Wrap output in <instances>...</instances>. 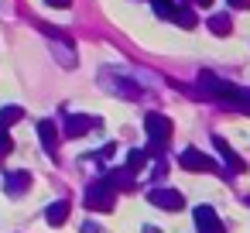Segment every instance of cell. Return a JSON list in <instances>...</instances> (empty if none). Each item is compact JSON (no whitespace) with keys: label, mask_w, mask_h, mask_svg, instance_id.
Returning <instances> with one entry per match:
<instances>
[{"label":"cell","mask_w":250,"mask_h":233,"mask_svg":"<svg viewBox=\"0 0 250 233\" xmlns=\"http://www.w3.org/2000/svg\"><path fill=\"white\" fill-rule=\"evenodd\" d=\"M144 233H158V226H144Z\"/></svg>","instance_id":"44dd1931"},{"label":"cell","mask_w":250,"mask_h":233,"mask_svg":"<svg viewBox=\"0 0 250 233\" xmlns=\"http://www.w3.org/2000/svg\"><path fill=\"white\" fill-rule=\"evenodd\" d=\"M147 199H151L158 209H168V212L185 209V195H182L178 189H161V185H154V189L147 192Z\"/></svg>","instance_id":"7a4b0ae2"},{"label":"cell","mask_w":250,"mask_h":233,"mask_svg":"<svg viewBox=\"0 0 250 233\" xmlns=\"http://www.w3.org/2000/svg\"><path fill=\"white\" fill-rule=\"evenodd\" d=\"M209 28H212V35H229L233 31V21H229V14H212L209 18Z\"/></svg>","instance_id":"9a60e30c"},{"label":"cell","mask_w":250,"mask_h":233,"mask_svg":"<svg viewBox=\"0 0 250 233\" xmlns=\"http://www.w3.org/2000/svg\"><path fill=\"white\" fill-rule=\"evenodd\" d=\"M83 233H103V230H100L96 223H83Z\"/></svg>","instance_id":"d6986e66"},{"label":"cell","mask_w":250,"mask_h":233,"mask_svg":"<svg viewBox=\"0 0 250 233\" xmlns=\"http://www.w3.org/2000/svg\"><path fill=\"white\" fill-rule=\"evenodd\" d=\"M83 206H86V209H93V212H113V206H117L113 189H110V185H103V182L89 185V189H86V195H83Z\"/></svg>","instance_id":"6da1fadb"},{"label":"cell","mask_w":250,"mask_h":233,"mask_svg":"<svg viewBox=\"0 0 250 233\" xmlns=\"http://www.w3.org/2000/svg\"><path fill=\"white\" fill-rule=\"evenodd\" d=\"M21 117H24V110L11 103V106H4V110H0V127H4V130H7V127H14V124H18Z\"/></svg>","instance_id":"5bb4252c"},{"label":"cell","mask_w":250,"mask_h":233,"mask_svg":"<svg viewBox=\"0 0 250 233\" xmlns=\"http://www.w3.org/2000/svg\"><path fill=\"white\" fill-rule=\"evenodd\" d=\"M103 185H110L113 192H117V189H120V192H127V189L134 185V175H130L127 168H124V171H117V168H110V171L103 175Z\"/></svg>","instance_id":"30bf717a"},{"label":"cell","mask_w":250,"mask_h":233,"mask_svg":"<svg viewBox=\"0 0 250 233\" xmlns=\"http://www.w3.org/2000/svg\"><path fill=\"white\" fill-rule=\"evenodd\" d=\"M151 7H154L158 18H168V21H175V14H178V4H175V0H151Z\"/></svg>","instance_id":"4fadbf2b"},{"label":"cell","mask_w":250,"mask_h":233,"mask_svg":"<svg viewBox=\"0 0 250 233\" xmlns=\"http://www.w3.org/2000/svg\"><path fill=\"white\" fill-rule=\"evenodd\" d=\"M45 4H48V7H62V11H65V7H72V0H45Z\"/></svg>","instance_id":"ac0fdd59"},{"label":"cell","mask_w":250,"mask_h":233,"mask_svg":"<svg viewBox=\"0 0 250 233\" xmlns=\"http://www.w3.org/2000/svg\"><path fill=\"white\" fill-rule=\"evenodd\" d=\"M178 165H182L185 171H212V168H216V161L206 158L199 148H185V151L178 154Z\"/></svg>","instance_id":"277c9868"},{"label":"cell","mask_w":250,"mask_h":233,"mask_svg":"<svg viewBox=\"0 0 250 233\" xmlns=\"http://www.w3.org/2000/svg\"><path fill=\"white\" fill-rule=\"evenodd\" d=\"M100 120L96 117H86V113H65V127H62V134L65 137H83L89 127H96Z\"/></svg>","instance_id":"8992f818"},{"label":"cell","mask_w":250,"mask_h":233,"mask_svg":"<svg viewBox=\"0 0 250 233\" xmlns=\"http://www.w3.org/2000/svg\"><path fill=\"white\" fill-rule=\"evenodd\" d=\"M45 219H48L52 226H62V223L69 219V199H59V202H52V206L45 209Z\"/></svg>","instance_id":"7c38bea8"},{"label":"cell","mask_w":250,"mask_h":233,"mask_svg":"<svg viewBox=\"0 0 250 233\" xmlns=\"http://www.w3.org/2000/svg\"><path fill=\"white\" fill-rule=\"evenodd\" d=\"M195 4H202V7H206V4H212V0H195Z\"/></svg>","instance_id":"7402d4cb"},{"label":"cell","mask_w":250,"mask_h":233,"mask_svg":"<svg viewBox=\"0 0 250 233\" xmlns=\"http://www.w3.org/2000/svg\"><path fill=\"white\" fill-rule=\"evenodd\" d=\"M192 216H195L199 233H223V223H219V216H216V209H212V206H195V209H192Z\"/></svg>","instance_id":"5b68a950"},{"label":"cell","mask_w":250,"mask_h":233,"mask_svg":"<svg viewBox=\"0 0 250 233\" xmlns=\"http://www.w3.org/2000/svg\"><path fill=\"white\" fill-rule=\"evenodd\" d=\"M11 151H14V141H11V134L4 127H0V154H11Z\"/></svg>","instance_id":"e0dca14e"},{"label":"cell","mask_w":250,"mask_h":233,"mask_svg":"<svg viewBox=\"0 0 250 233\" xmlns=\"http://www.w3.org/2000/svg\"><path fill=\"white\" fill-rule=\"evenodd\" d=\"M38 137H42V148H45V154H59V127H55V120H38Z\"/></svg>","instance_id":"ba28073f"},{"label":"cell","mask_w":250,"mask_h":233,"mask_svg":"<svg viewBox=\"0 0 250 233\" xmlns=\"http://www.w3.org/2000/svg\"><path fill=\"white\" fill-rule=\"evenodd\" d=\"M144 130H147V137H151L154 144H168V137H171V120H168L165 113H147V117H144Z\"/></svg>","instance_id":"3957f363"},{"label":"cell","mask_w":250,"mask_h":233,"mask_svg":"<svg viewBox=\"0 0 250 233\" xmlns=\"http://www.w3.org/2000/svg\"><path fill=\"white\" fill-rule=\"evenodd\" d=\"M147 158H151V154H147L144 148H134V151H127V165H124V168H127L130 175H141V171L147 168Z\"/></svg>","instance_id":"8fae6325"},{"label":"cell","mask_w":250,"mask_h":233,"mask_svg":"<svg viewBox=\"0 0 250 233\" xmlns=\"http://www.w3.org/2000/svg\"><path fill=\"white\" fill-rule=\"evenodd\" d=\"M212 144H216V151H219V158L226 161V168H229V171H243V168H247V165H243V158L226 144V137H219V134H216V137H212Z\"/></svg>","instance_id":"9c48e42d"},{"label":"cell","mask_w":250,"mask_h":233,"mask_svg":"<svg viewBox=\"0 0 250 233\" xmlns=\"http://www.w3.org/2000/svg\"><path fill=\"white\" fill-rule=\"evenodd\" d=\"M233 110H243V113H250V89H236V96H233V103H229Z\"/></svg>","instance_id":"2e32d148"},{"label":"cell","mask_w":250,"mask_h":233,"mask_svg":"<svg viewBox=\"0 0 250 233\" xmlns=\"http://www.w3.org/2000/svg\"><path fill=\"white\" fill-rule=\"evenodd\" d=\"M229 7H236V11L240 7H250V0H229Z\"/></svg>","instance_id":"ffe728a7"},{"label":"cell","mask_w":250,"mask_h":233,"mask_svg":"<svg viewBox=\"0 0 250 233\" xmlns=\"http://www.w3.org/2000/svg\"><path fill=\"white\" fill-rule=\"evenodd\" d=\"M31 189V171L28 168H21V171H7L4 175V192L11 195V199H18L21 192H28Z\"/></svg>","instance_id":"52a82bcc"}]
</instances>
